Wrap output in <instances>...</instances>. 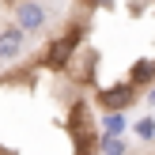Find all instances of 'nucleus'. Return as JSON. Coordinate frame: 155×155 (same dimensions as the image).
<instances>
[{"label":"nucleus","instance_id":"nucleus-6","mask_svg":"<svg viewBox=\"0 0 155 155\" xmlns=\"http://www.w3.org/2000/svg\"><path fill=\"white\" fill-rule=\"evenodd\" d=\"M98 151L102 155H125L129 140H121V136H102V140H98Z\"/></svg>","mask_w":155,"mask_h":155},{"label":"nucleus","instance_id":"nucleus-9","mask_svg":"<svg viewBox=\"0 0 155 155\" xmlns=\"http://www.w3.org/2000/svg\"><path fill=\"white\" fill-rule=\"evenodd\" d=\"M87 8H114V0H83Z\"/></svg>","mask_w":155,"mask_h":155},{"label":"nucleus","instance_id":"nucleus-1","mask_svg":"<svg viewBox=\"0 0 155 155\" xmlns=\"http://www.w3.org/2000/svg\"><path fill=\"white\" fill-rule=\"evenodd\" d=\"M80 45H83V27H68L57 42H49V49H45L42 64H45V68H64L68 61L76 57V49H80Z\"/></svg>","mask_w":155,"mask_h":155},{"label":"nucleus","instance_id":"nucleus-10","mask_svg":"<svg viewBox=\"0 0 155 155\" xmlns=\"http://www.w3.org/2000/svg\"><path fill=\"white\" fill-rule=\"evenodd\" d=\"M148 98H151V102H155V87H151V95H148Z\"/></svg>","mask_w":155,"mask_h":155},{"label":"nucleus","instance_id":"nucleus-2","mask_svg":"<svg viewBox=\"0 0 155 155\" xmlns=\"http://www.w3.org/2000/svg\"><path fill=\"white\" fill-rule=\"evenodd\" d=\"M133 102H136V87L133 83H110V87L98 91V106L106 114H125Z\"/></svg>","mask_w":155,"mask_h":155},{"label":"nucleus","instance_id":"nucleus-3","mask_svg":"<svg viewBox=\"0 0 155 155\" xmlns=\"http://www.w3.org/2000/svg\"><path fill=\"white\" fill-rule=\"evenodd\" d=\"M45 19H49V12H45L38 0H19V4H15V27H19L23 34L45 30Z\"/></svg>","mask_w":155,"mask_h":155},{"label":"nucleus","instance_id":"nucleus-8","mask_svg":"<svg viewBox=\"0 0 155 155\" xmlns=\"http://www.w3.org/2000/svg\"><path fill=\"white\" fill-rule=\"evenodd\" d=\"M136 136H140V140H151V136H155V121L151 117H140V121H136Z\"/></svg>","mask_w":155,"mask_h":155},{"label":"nucleus","instance_id":"nucleus-7","mask_svg":"<svg viewBox=\"0 0 155 155\" xmlns=\"http://www.w3.org/2000/svg\"><path fill=\"white\" fill-rule=\"evenodd\" d=\"M125 129V114H106L102 117V136H121Z\"/></svg>","mask_w":155,"mask_h":155},{"label":"nucleus","instance_id":"nucleus-5","mask_svg":"<svg viewBox=\"0 0 155 155\" xmlns=\"http://www.w3.org/2000/svg\"><path fill=\"white\" fill-rule=\"evenodd\" d=\"M151 76H155V61H136V64L129 68V80H125V83H133V87L140 91L144 83L151 80Z\"/></svg>","mask_w":155,"mask_h":155},{"label":"nucleus","instance_id":"nucleus-4","mask_svg":"<svg viewBox=\"0 0 155 155\" xmlns=\"http://www.w3.org/2000/svg\"><path fill=\"white\" fill-rule=\"evenodd\" d=\"M23 45H27V34H23L19 27H4L0 30V64H12V61L23 57Z\"/></svg>","mask_w":155,"mask_h":155}]
</instances>
